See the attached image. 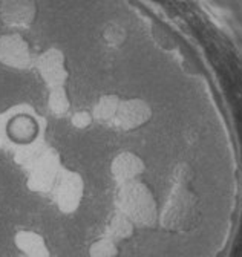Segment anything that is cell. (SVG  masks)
<instances>
[{"mask_svg":"<svg viewBox=\"0 0 242 257\" xmlns=\"http://www.w3.org/2000/svg\"><path fill=\"white\" fill-rule=\"evenodd\" d=\"M48 109L55 116H65L71 109V98L65 86L51 87L48 93Z\"/></svg>","mask_w":242,"mask_h":257,"instance_id":"5bb4252c","label":"cell"},{"mask_svg":"<svg viewBox=\"0 0 242 257\" xmlns=\"http://www.w3.org/2000/svg\"><path fill=\"white\" fill-rule=\"evenodd\" d=\"M144 161L134 152H119L110 163V173L116 184L140 179L144 172Z\"/></svg>","mask_w":242,"mask_h":257,"instance_id":"9c48e42d","label":"cell"},{"mask_svg":"<svg viewBox=\"0 0 242 257\" xmlns=\"http://www.w3.org/2000/svg\"><path fill=\"white\" fill-rule=\"evenodd\" d=\"M173 179H175V184H179V185H190L192 181H193V170L189 164H179L176 169H175V173H173Z\"/></svg>","mask_w":242,"mask_h":257,"instance_id":"e0dca14e","label":"cell"},{"mask_svg":"<svg viewBox=\"0 0 242 257\" xmlns=\"http://www.w3.org/2000/svg\"><path fill=\"white\" fill-rule=\"evenodd\" d=\"M37 16L36 0H0V22L10 31L31 28Z\"/></svg>","mask_w":242,"mask_h":257,"instance_id":"8992f818","label":"cell"},{"mask_svg":"<svg viewBox=\"0 0 242 257\" xmlns=\"http://www.w3.org/2000/svg\"><path fill=\"white\" fill-rule=\"evenodd\" d=\"M63 167L60 164V158L52 150H43L31 164H29L28 188L36 193L52 191Z\"/></svg>","mask_w":242,"mask_h":257,"instance_id":"277c9868","label":"cell"},{"mask_svg":"<svg viewBox=\"0 0 242 257\" xmlns=\"http://www.w3.org/2000/svg\"><path fill=\"white\" fill-rule=\"evenodd\" d=\"M94 121V116L87 110H78L75 113H72L71 116V124L74 128H78V131H83V128H87Z\"/></svg>","mask_w":242,"mask_h":257,"instance_id":"ac0fdd59","label":"cell"},{"mask_svg":"<svg viewBox=\"0 0 242 257\" xmlns=\"http://www.w3.org/2000/svg\"><path fill=\"white\" fill-rule=\"evenodd\" d=\"M135 228H137V225L125 213L116 210L110 216V219L106 225V234L104 236L113 239L115 242L128 240L135 234Z\"/></svg>","mask_w":242,"mask_h":257,"instance_id":"7c38bea8","label":"cell"},{"mask_svg":"<svg viewBox=\"0 0 242 257\" xmlns=\"http://www.w3.org/2000/svg\"><path fill=\"white\" fill-rule=\"evenodd\" d=\"M199 219V199L190 185L175 184L160 211L158 222L161 227L172 233H186L196 227Z\"/></svg>","mask_w":242,"mask_h":257,"instance_id":"6da1fadb","label":"cell"},{"mask_svg":"<svg viewBox=\"0 0 242 257\" xmlns=\"http://www.w3.org/2000/svg\"><path fill=\"white\" fill-rule=\"evenodd\" d=\"M54 202L63 214L75 213L84 198V181L80 173L63 169L54 188Z\"/></svg>","mask_w":242,"mask_h":257,"instance_id":"3957f363","label":"cell"},{"mask_svg":"<svg viewBox=\"0 0 242 257\" xmlns=\"http://www.w3.org/2000/svg\"><path fill=\"white\" fill-rule=\"evenodd\" d=\"M101 37L106 42V45H109L110 48H118L125 43V40L128 37V32L123 25L110 20V22L104 23V26L101 29Z\"/></svg>","mask_w":242,"mask_h":257,"instance_id":"9a60e30c","label":"cell"},{"mask_svg":"<svg viewBox=\"0 0 242 257\" xmlns=\"http://www.w3.org/2000/svg\"><path fill=\"white\" fill-rule=\"evenodd\" d=\"M34 55L31 46L20 32H5L0 36V64L16 69L25 71L34 66Z\"/></svg>","mask_w":242,"mask_h":257,"instance_id":"5b68a950","label":"cell"},{"mask_svg":"<svg viewBox=\"0 0 242 257\" xmlns=\"http://www.w3.org/2000/svg\"><path fill=\"white\" fill-rule=\"evenodd\" d=\"M116 210L125 213L137 227H154L160 217L152 190L140 179L118 184Z\"/></svg>","mask_w":242,"mask_h":257,"instance_id":"7a4b0ae2","label":"cell"},{"mask_svg":"<svg viewBox=\"0 0 242 257\" xmlns=\"http://www.w3.org/2000/svg\"><path fill=\"white\" fill-rule=\"evenodd\" d=\"M152 119V107L143 98L121 100L112 124L123 132H134Z\"/></svg>","mask_w":242,"mask_h":257,"instance_id":"ba28073f","label":"cell"},{"mask_svg":"<svg viewBox=\"0 0 242 257\" xmlns=\"http://www.w3.org/2000/svg\"><path fill=\"white\" fill-rule=\"evenodd\" d=\"M118 242L107 236H101L89 246V257H116Z\"/></svg>","mask_w":242,"mask_h":257,"instance_id":"2e32d148","label":"cell"},{"mask_svg":"<svg viewBox=\"0 0 242 257\" xmlns=\"http://www.w3.org/2000/svg\"><path fill=\"white\" fill-rule=\"evenodd\" d=\"M7 134L8 140H13L17 144H29L36 138L37 122L33 116L25 113L7 118Z\"/></svg>","mask_w":242,"mask_h":257,"instance_id":"8fae6325","label":"cell"},{"mask_svg":"<svg viewBox=\"0 0 242 257\" xmlns=\"http://www.w3.org/2000/svg\"><path fill=\"white\" fill-rule=\"evenodd\" d=\"M7 140H8V134H7V118H4L2 115H0V146H2Z\"/></svg>","mask_w":242,"mask_h":257,"instance_id":"d6986e66","label":"cell"},{"mask_svg":"<svg viewBox=\"0 0 242 257\" xmlns=\"http://www.w3.org/2000/svg\"><path fill=\"white\" fill-rule=\"evenodd\" d=\"M119 101L121 98L115 93H104L101 95L100 98L97 100V103L94 104V109H92V116L95 121H100V122H110L113 121L115 115H116V110H118V106H119Z\"/></svg>","mask_w":242,"mask_h":257,"instance_id":"4fadbf2b","label":"cell"},{"mask_svg":"<svg viewBox=\"0 0 242 257\" xmlns=\"http://www.w3.org/2000/svg\"><path fill=\"white\" fill-rule=\"evenodd\" d=\"M14 245L25 257H51L45 237L33 230L17 231L14 236Z\"/></svg>","mask_w":242,"mask_h":257,"instance_id":"30bf717a","label":"cell"},{"mask_svg":"<svg viewBox=\"0 0 242 257\" xmlns=\"http://www.w3.org/2000/svg\"><path fill=\"white\" fill-rule=\"evenodd\" d=\"M34 66H36L40 78L43 80V83L49 89L66 84L69 72H68V68H66L65 54L60 49L49 48V49L43 51L34 60Z\"/></svg>","mask_w":242,"mask_h":257,"instance_id":"52a82bcc","label":"cell"}]
</instances>
